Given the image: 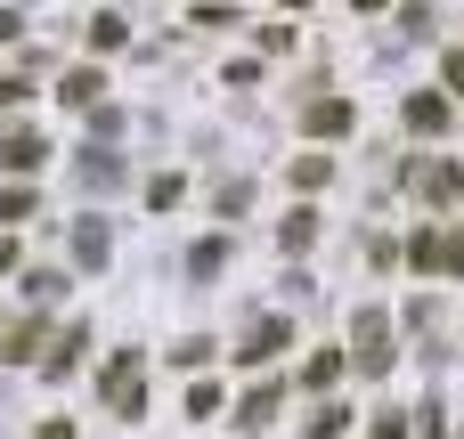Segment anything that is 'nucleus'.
<instances>
[{
    "label": "nucleus",
    "mask_w": 464,
    "mask_h": 439,
    "mask_svg": "<svg viewBox=\"0 0 464 439\" xmlns=\"http://www.w3.org/2000/svg\"><path fill=\"white\" fill-rule=\"evenodd\" d=\"M106 399H114L122 424L147 415V358H139V350H114V358H106Z\"/></svg>",
    "instance_id": "f257e3e1"
},
{
    "label": "nucleus",
    "mask_w": 464,
    "mask_h": 439,
    "mask_svg": "<svg viewBox=\"0 0 464 439\" xmlns=\"http://www.w3.org/2000/svg\"><path fill=\"white\" fill-rule=\"evenodd\" d=\"M351 367H367V375L392 367V318H383V310H359V318H351Z\"/></svg>",
    "instance_id": "f03ea898"
},
{
    "label": "nucleus",
    "mask_w": 464,
    "mask_h": 439,
    "mask_svg": "<svg viewBox=\"0 0 464 439\" xmlns=\"http://www.w3.org/2000/svg\"><path fill=\"white\" fill-rule=\"evenodd\" d=\"M285 342H294V326H285V318H261V326L245 334V350H237V367H269V358H277Z\"/></svg>",
    "instance_id": "7ed1b4c3"
},
{
    "label": "nucleus",
    "mask_w": 464,
    "mask_h": 439,
    "mask_svg": "<svg viewBox=\"0 0 464 439\" xmlns=\"http://www.w3.org/2000/svg\"><path fill=\"white\" fill-rule=\"evenodd\" d=\"M351 122H359V106H351V98H318V106L302 114V130H310V138H343Z\"/></svg>",
    "instance_id": "20e7f679"
},
{
    "label": "nucleus",
    "mask_w": 464,
    "mask_h": 439,
    "mask_svg": "<svg viewBox=\"0 0 464 439\" xmlns=\"http://www.w3.org/2000/svg\"><path fill=\"white\" fill-rule=\"evenodd\" d=\"M41 155H49V138H41V130H24V122L0 138V163H8L16 179H24V171H41Z\"/></svg>",
    "instance_id": "39448f33"
},
{
    "label": "nucleus",
    "mask_w": 464,
    "mask_h": 439,
    "mask_svg": "<svg viewBox=\"0 0 464 439\" xmlns=\"http://www.w3.org/2000/svg\"><path fill=\"white\" fill-rule=\"evenodd\" d=\"M106 253H114L106 220H73V261H82V269H106Z\"/></svg>",
    "instance_id": "423d86ee"
},
{
    "label": "nucleus",
    "mask_w": 464,
    "mask_h": 439,
    "mask_svg": "<svg viewBox=\"0 0 464 439\" xmlns=\"http://www.w3.org/2000/svg\"><path fill=\"white\" fill-rule=\"evenodd\" d=\"M0 358H8V367H33V358H41V326H33V318L8 326V334H0Z\"/></svg>",
    "instance_id": "0eeeda50"
},
{
    "label": "nucleus",
    "mask_w": 464,
    "mask_h": 439,
    "mask_svg": "<svg viewBox=\"0 0 464 439\" xmlns=\"http://www.w3.org/2000/svg\"><path fill=\"white\" fill-rule=\"evenodd\" d=\"M82 350H90V334H82V326H73V334H57V350L41 358V375H49V383H57V375H73V367H82Z\"/></svg>",
    "instance_id": "6e6552de"
},
{
    "label": "nucleus",
    "mask_w": 464,
    "mask_h": 439,
    "mask_svg": "<svg viewBox=\"0 0 464 439\" xmlns=\"http://www.w3.org/2000/svg\"><path fill=\"white\" fill-rule=\"evenodd\" d=\"M98 90H106V73H98V65H73L57 98H65V106H98Z\"/></svg>",
    "instance_id": "1a4fd4ad"
},
{
    "label": "nucleus",
    "mask_w": 464,
    "mask_h": 439,
    "mask_svg": "<svg viewBox=\"0 0 464 439\" xmlns=\"http://www.w3.org/2000/svg\"><path fill=\"white\" fill-rule=\"evenodd\" d=\"M408 130H449V98L416 90V98H408Z\"/></svg>",
    "instance_id": "9d476101"
},
{
    "label": "nucleus",
    "mask_w": 464,
    "mask_h": 439,
    "mask_svg": "<svg viewBox=\"0 0 464 439\" xmlns=\"http://www.w3.org/2000/svg\"><path fill=\"white\" fill-rule=\"evenodd\" d=\"M277 399H285V391H277V383H261V391H253V399L237 407V424H245V432H261V424H277Z\"/></svg>",
    "instance_id": "9b49d317"
},
{
    "label": "nucleus",
    "mask_w": 464,
    "mask_h": 439,
    "mask_svg": "<svg viewBox=\"0 0 464 439\" xmlns=\"http://www.w3.org/2000/svg\"><path fill=\"white\" fill-rule=\"evenodd\" d=\"M228 269V236H204L196 253H188V277H220Z\"/></svg>",
    "instance_id": "f8f14e48"
},
{
    "label": "nucleus",
    "mask_w": 464,
    "mask_h": 439,
    "mask_svg": "<svg viewBox=\"0 0 464 439\" xmlns=\"http://www.w3.org/2000/svg\"><path fill=\"white\" fill-rule=\"evenodd\" d=\"M457 187H464L457 163H432V171H424V196H432V204H457Z\"/></svg>",
    "instance_id": "ddd939ff"
},
{
    "label": "nucleus",
    "mask_w": 464,
    "mask_h": 439,
    "mask_svg": "<svg viewBox=\"0 0 464 439\" xmlns=\"http://www.w3.org/2000/svg\"><path fill=\"white\" fill-rule=\"evenodd\" d=\"M326 179H334V163H326V155H294V187H302V196H310V187H326Z\"/></svg>",
    "instance_id": "4468645a"
},
{
    "label": "nucleus",
    "mask_w": 464,
    "mask_h": 439,
    "mask_svg": "<svg viewBox=\"0 0 464 439\" xmlns=\"http://www.w3.org/2000/svg\"><path fill=\"white\" fill-rule=\"evenodd\" d=\"M33 204H41L33 187H0V220H8V228H24V220H33Z\"/></svg>",
    "instance_id": "2eb2a0df"
},
{
    "label": "nucleus",
    "mask_w": 464,
    "mask_h": 439,
    "mask_svg": "<svg viewBox=\"0 0 464 439\" xmlns=\"http://www.w3.org/2000/svg\"><path fill=\"white\" fill-rule=\"evenodd\" d=\"M277 236H285V253H310V236H318V212H310V204H302V212H294V220H285V228H277Z\"/></svg>",
    "instance_id": "dca6fc26"
},
{
    "label": "nucleus",
    "mask_w": 464,
    "mask_h": 439,
    "mask_svg": "<svg viewBox=\"0 0 464 439\" xmlns=\"http://www.w3.org/2000/svg\"><path fill=\"white\" fill-rule=\"evenodd\" d=\"M82 179H90V187H114V179H122V163H114L106 147H90V163H82Z\"/></svg>",
    "instance_id": "f3484780"
},
{
    "label": "nucleus",
    "mask_w": 464,
    "mask_h": 439,
    "mask_svg": "<svg viewBox=\"0 0 464 439\" xmlns=\"http://www.w3.org/2000/svg\"><path fill=\"white\" fill-rule=\"evenodd\" d=\"M90 49H122V16H90Z\"/></svg>",
    "instance_id": "a211bd4d"
},
{
    "label": "nucleus",
    "mask_w": 464,
    "mask_h": 439,
    "mask_svg": "<svg viewBox=\"0 0 464 439\" xmlns=\"http://www.w3.org/2000/svg\"><path fill=\"white\" fill-rule=\"evenodd\" d=\"M24 293H33V301H57V293H65V277H57V269H33V277H24Z\"/></svg>",
    "instance_id": "6ab92c4d"
},
{
    "label": "nucleus",
    "mask_w": 464,
    "mask_h": 439,
    "mask_svg": "<svg viewBox=\"0 0 464 439\" xmlns=\"http://www.w3.org/2000/svg\"><path fill=\"white\" fill-rule=\"evenodd\" d=\"M440 269H449V277H464V228H449V236H440Z\"/></svg>",
    "instance_id": "aec40b11"
},
{
    "label": "nucleus",
    "mask_w": 464,
    "mask_h": 439,
    "mask_svg": "<svg viewBox=\"0 0 464 439\" xmlns=\"http://www.w3.org/2000/svg\"><path fill=\"white\" fill-rule=\"evenodd\" d=\"M334 375H343V358H310V367H302V383H310V391H326Z\"/></svg>",
    "instance_id": "412c9836"
},
{
    "label": "nucleus",
    "mask_w": 464,
    "mask_h": 439,
    "mask_svg": "<svg viewBox=\"0 0 464 439\" xmlns=\"http://www.w3.org/2000/svg\"><path fill=\"white\" fill-rule=\"evenodd\" d=\"M343 424H351L343 407H318V415H310V439H334V432H343Z\"/></svg>",
    "instance_id": "4be33fe9"
},
{
    "label": "nucleus",
    "mask_w": 464,
    "mask_h": 439,
    "mask_svg": "<svg viewBox=\"0 0 464 439\" xmlns=\"http://www.w3.org/2000/svg\"><path fill=\"white\" fill-rule=\"evenodd\" d=\"M440 81H449V90L464 98V49H449V57H440Z\"/></svg>",
    "instance_id": "5701e85b"
},
{
    "label": "nucleus",
    "mask_w": 464,
    "mask_h": 439,
    "mask_svg": "<svg viewBox=\"0 0 464 439\" xmlns=\"http://www.w3.org/2000/svg\"><path fill=\"white\" fill-rule=\"evenodd\" d=\"M16 98H33V81L24 73H0V106H16Z\"/></svg>",
    "instance_id": "b1692460"
},
{
    "label": "nucleus",
    "mask_w": 464,
    "mask_h": 439,
    "mask_svg": "<svg viewBox=\"0 0 464 439\" xmlns=\"http://www.w3.org/2000/svg\"><path fill=\"white\" fill-rule=\"evenodd\" d=\"M16 24H24V16H16V8H0V41H16Z\"/></svg>",
    "instance_id": "393cba45"
},
{
    "label": "nucleus",
    "mask_w": 464,
    "mask_h": 439,
    "mask_svg": "<svg viewBox=\"0 0 464 439\" xmlns=\"http://www.w3.org/2000/svg\"><path fill=\"white\" fill-rule=\"evenodd\" d=\"M33 439H73V424H41V432H33Z\"/></svg>",
    "instance_id": "a878e982"
},
{
    "label": "nucleus",
    "mask_w": 464,
    "mask_h": 439,
    "mask_svg": "<svg viewBox=\"0 0 464 439\" xmlns=\"http://www.w3.org/2000/svg\"><path fill=\"white\" fill-rule=\"evenodd\" d=\"M359 8H383V0H359Z\"/></svg>",
    "instance_id": "bb28decb"
}]
</instances>
